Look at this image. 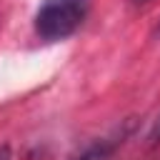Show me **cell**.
I'll use <instances>...</instances> for the list:
<instances>
[{
	"mask_svg": "<svg viewBox=\"0 0 160 160\" xmlns=\"http://www.w3.org/2000/svg\"><path fill=\"white\" fill-rule=\"evenodd\" d=\"M132 5H145V2H150V0H130Z\"/></svg>",
	"mask_w": 160,
	"mask_h": 160,
	"instance_id": "7a4b0ae2",
	"label": "cell"
},
{
	"mask_svg": "<svg viewBox=\"0 0 160 160\" xmlns=\"http://www.w3.org/2000/svg\"><path fill=\"white\" fill-rule=\"evenodd\" d=\"M152 138H155V140L160 138V122H158V128H155V135H152Z\"/></svg>",
	"mask_w": 160,
	"mask_h": 160,
	"instance_id": "3957f363",
	"label": "cell"
},
{
	"mask_svg": "<svg viewBox=\"0 0 160 160\" xmlns=\"http://www.w3.org/2000/svg\"><path fill=\"white\" fill-rule=\"evenodd\" d=\"M88 10L90 0H42L32 18L35 32L48 42L65 40L85 22Z\"/></svg>",
	"mask_w": 160,
	"mask_h": 160,
	"instance_id": "6da1fadb",
	"label": "cell"
}]
</instances>
